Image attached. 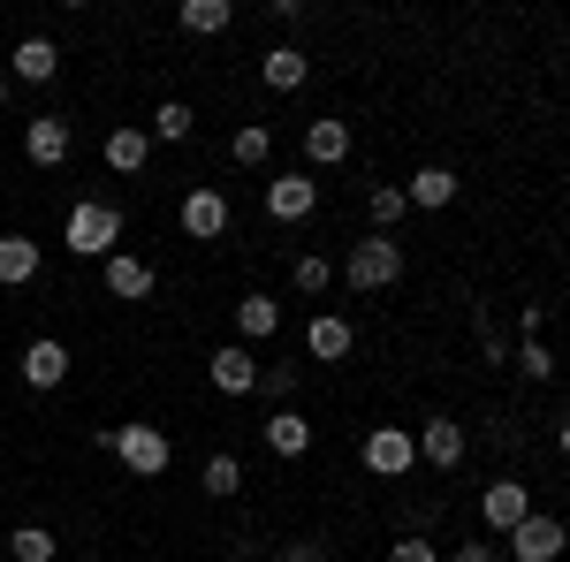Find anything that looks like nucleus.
<instances>
[{
    "mask_svg": "<svg viewBox=\"0 0 570 562\" xmlns=\"http://www.w3.org/2000/svg\"><path fill=\"white\" fill-rule=\"evenodd\" d=\"M61 244H69V252H77V259H115V252H122V206H107V198H77V206H69V236H61Z\"/></svg>",
    "mask_w": 570,
    "mask_h": 562,
    "instance_id": "1",
    "label": "nucleus"
},
{
    "mask_svg": "<svg viewBox=\"0 0 570 562\" xmlns=\"http://www.w3.org/2000/svg\"><path fill=\"white\" fill-rule=\"evenodd\" d=\"M99 448L122 456V472H137V479H160V472H168V456H176L160 426H99Z\"/></svg>",
    "mask_w": 570,
    "mask_h": 562,
    "instance_id": "2",
    "label": "nucleus"
},
{
    "mask_svg": "<svg viewBox=\"0 0 570 562\" xmlns=\"http://www.w3.org/2000/svg\"><path fill=\"white\" fill-rule=\"evenodd\" d=\"M343 282H351L357 297H365V289H395V282H403V244H395V236H365L351 259H343Z\"/></svg>",
    "mask_w": 570,
    "mask_h": 562,
    "instance_id": "3",
    "label": "nucleus"
},
{
    "mask_svg": "<svg viewBox=\"0 0 570 562\" xmlns=\"http://www.w3.org/2000/svg\"><path fill=\"white\" fill-rule=\"evenodd\" d=\"M411 464H419V433H403V426H373L365 433V472L403 479Z\"/></svg>",
    "mask_w": 570,
    "mask_h": 562,
    "instance_id": "4",
    "label": "nucleus"
},
{
    "mask_svg": "<svg viewBox=\"0 0 570 562\" xmlns=\"http://www.w3.org/2000/svg\"><path fill=\"white\" fill-rule=\"evenodd\" d=\"M563 548H570L563 517H540V510H532V517L518 524V532H510V555H518V562H556Z\"/></svg>",
    "mask_w": 570,
    "mask_h": 562,
    "instance_id": "5",
    "label": "nucleus"
},
{
    "mask_svg": "<svg viewBox=\"0 0 570 562\" xmlns=\"http://www.w3.org/2000/svg\"><path fill=\"white\" fill-rule=\"evenodd\" d=\"M206 373H214L220 395H259V357H252L244 343H220L214 357H206Z\"/></svg>",
    "mask_w": 570,
    "mask_h": 562,
    "instance_id": "6",
    "label": "nucleus"
},
{
    "mask_svg": "<svg viewBox=\"0 0 570 562\" xmlns=\"http://www.w3.org/2000/svg\"><path fill=\"white\" fill-rule=\"evenodd\" d=\"M480 517H487V532H518V524L532 517V494L518 486V479H494L480 494Z\"/></svg>",
    "mask_w": 570,
    "mask_h": 562,
    "instance_id": "7",
    "label": "nucleus"
},
{
    "mask_svg": "<svg viewBox=\"0 0 570 562\" xmlns=\"http://www.w3.org/2000/svg\"><path fill=\"white\" fill-rule=\"evenodd\" d=\"M8 77H16V85H53V77H61V46L31 31V39L8 53Z\"/></svg>",
    "mask_w": 570,
    "mask_h": 562,
    "instance_id": "8",
    "label": "nucleus"
},
{
    "mask_svg": "<svg viewBox=\"0 0 570 562\" xmlns=\"http://www.w3.org/2000/svg\"><path fill=\"white\" fill-rule=\"evenodd\" d=\"M312 206H320V183H312L305 168H297V175H274V183H266V214H274V220H305Z\"/></svg>",
    "mask_w": 570,
    "mask_h": 562,
    "instance_id": "9",
    "label": "nucleus"
},
{
    "mask_svg": "<svg viewBox=\"0 0 570 562\" xmlns=\"http://www.w3.org/2000/svg\"><path fill=\"white\" fill-rule=\"evenodd\" d=\"M351 319L343 312H320V319H305V357H320V365H335V357H351Z\"/></svg>",
    "mask_w": 570,
    "mask_h": 562,
    "instance_id": "10",
    "label": "nucleus"
},
{
    "mask_svg": "<svg viewBox=\"0 0 570 562\" xmlns=\"http://www.w3.org/2000/svg\"><path fill=\"white\" fill-rule=\"evenodd\" d=\"M69 145H77V137H69V122H61V115H39V122L23 130V152H31V168H61V160H69Z\"/></svg>",
    "mask_w": 570,
    "mask_h": 562,
    "instance_id": "11",
    "label": "nucleus"
},
{
    "mask_svg": "<svg viewBox=\"0 0 570 562\" xmlns=\"http://www.w3.org/2000/svg\"><path fill=\"white\" fill-rule=\"evenodd\" d=\"M419 456H426L434 472H456V464H464V426H456V418H426V426H419Z\"/></svg>",
    "mask_w": 570,
    "mask_h": 562,
    "instance_id": "12",
    "label": "nucleus"
},
{
    "mask_svg": "<svg viewBox=\"0 0 570 562\" xmlns=\"http://www.w3.org/2000/svg\"><path fill=\"white\" fill-rule=\"evenodd\" d=\"M99 160L115 175H137L145 160H153V130H137V122H122V130H107V145H99Z\"/></svg>",
    "mask_w": 570,
    "mask_h": 562,
    "instance_id": "13",
    "label": "nucleus"
},
{
    "mask_svg": "<svg viewBox=\"0 0 570 562\" xmlns=\"http://www.w3.org/2000/svg\"><path fill=\"white\" fill-rule=\"evenodd\" d=\"M220 228H228V198H220V190H190V198H183V236L214 244Z\"/></svg>",
    "mask_w": 570,
    "mask_h": 562,
    "instance_id": "14",
    "label": "nucleus"
},
{
    "mask_svg": "<svg viewBox=\"0 0 570 562\" xmlns=\"http://www.w3.org/2000/svg\"><path fill=\"white\" fill-rule=\"evenodd\" d=\"M99 274H107V297H122V304L153 297V266L137 259V252H115V259L99 266Z\"/></svg>",
    "mask_w": 570,
    "mask_h": 562,
    "instance_id": "15",
    "label": "nucleus"
},
{
    "mask_svg": "<svg viewBox=\"0 0 570 562\" xmlns=\"http://www.w3.org/2000/svg\"><path fill=\"white\" fill-rule=\"evenodd\" d=\"M305 160L312 168H335V160H351V122H305Z\"/></svg>",
    "mask_w": 570,
    "mask_h": 562,
    "instance_id": "16",
    "label": "nucleus"
},
{
    "mask_svg": "<svg viewBox=\"0 0 570 562\" xmlns=\"http://www.w3.org/2000/svg\"><path fill=\"white\" fill-rule=\"evenodd\" d=\"M23 381H31V388H61V381H69V349L53 343V335H39V343L23 349Z\"/></svg>",
    "mask_w": 570,
    "mask_h": 562,
    "instance_id": "17",
    "label": "nucleus"
},
{
    "mask_svg": "<svg viewBox=\"0 0 570 562\" xmlns=\"http://www.w3.org/2000/svg\"><path fill=\"white\" fill-rule=\"evenodd\" d=\"M39 282V244L31 236H0V289H23Z\"/></svg>",
    "mask_w": 570,
    "mask_h": 562,
    "instance_id": "18",
    "label": "nucleus"
},
{
    "mask_svg": "<svg viewBox=\"0 0 570 562\" xmlns=\"http://www.w3.org/2000/svg\"><path fill=\"white\" fill-rule=\"evenodd\" d=\"M403 198H411L419 214H434V206H449V198H456V168H419L411 183H403Z\"/></svg>",
    "mask_w": 570,
    "mask_h": 562,
    "instance_id": "19",
    "label": "nucleus"
},
{
    "mask_svg": "<svg viewBox=\"0 0 570 562\" xmlns=\"http://www.w3.org/2000/svg\"><path fill=\"white\" fill-rule=\"evenodd\" d=\"M259 77H266V85H274V91H305L312 61H305V53H297V46H274V53H266V61H259Z\"/></svg>",
    "mask_w": 570,
    "mask_h": 562,
    "instance_id": "20",
    "label": "nucleus"
},
{
    "mask_svg": "<svg viewBox=\"0 0 570 562\" xmlns=\"http://www.w3.org/2000/svg\"><path fill=\"white\" fill-rule=\"evenodd\" d=\"M266 448H274V456H305L312 448L305 411H274V418H266Z\"/></svg>",
    "mask_w": 570,
    "mask_h": 562,
    "instance_id": "21",
    "label": "nucleus"
},
{
    "mask_svg": "<svg viewBox=\"0 0 570 562\" xmlns=\"http://www.w3.org/2000/svg\"><path fill=\"white\" fill-rule=\"evenodd\" d=\"M228 23H236L228 0H183V31H190V39H220Z\"/></svg>",
    "mask_w": 570,
    "mask_h": 562,
    "instance_id": "22",
    "label": "nucleus"
},
{
    "mask_svg": "<svg viewBox=\"0 0 570 562\" xmlns=\"http://www.w3.org/2000/svg\"><path fill=\"white\" fill-rule=\"evenodd\" d=\"M274 327H282V304L274 297H244L236 304V335H244V343H266Z\"/></svg>",
    "mask_w": 570,
    "mask_h": 562,
    "instance_id": "23",
    "label": "nucleus"
},
{
    "mask_svg": "<svg viewBox=\"0 0 570 562\" xmlns=\"http://www.w3.org/2000/svg\"><path fill=\"white\" fill-rule=\"evenodd\" d=\"M228 160H236V168H266V160H274V130H266V122H244V130L228 137Z\"/></svg>",
    "mask_w": 570,
    "mask_h": 562,
    "instance_id": "24",
    "label": "nucleus"
},
{
    "mask_svg": "<svg viewBox=\"0 0 570 562\" xmlns=\"http://www.w3.org/2000/svg\"><path fill=\"white\" fill-rule=\"evenodd\" d=\"M53 555H61V540L46 524H16L8 532V562H53Z\"/></svg>",
    "mask_w": 570,
    "mask_h": 562,
    "instance_id": "25",
    "label": "nucleus"
},
{
    "mask_svg": "<svg viewBox=\"0 0 570 562\" xmlns=\"http://www.w3.org/2000/svg\"><path fill=\"white\" fill-rule=\"evenodd\" d=\"M365 214H373V228H381V236H389L395 220L411 214V198H403L395 183H373V190H365Z\"/></svg>",
    "mask_w": 570,
    "mask_h": 562,
    "instance_id": "26",
    "label": "nucleus"
},
{
    "mask_svg": "<svg viewBox=\"0 0 570 562\" xmlns=\"http://www.w3.org/2000/svg\"><path fill=\"white\" fill-rule=\"evenodd\" d=\"M206 494H214V502H228V494H244V464H236L228 448H214V456H206Z\"/></svg>",
    "mask_w": 570,
    "mask_h": 562,
    "instance_id": "27",
    "label": "nucleus"
},
{
    "mask_svg": "<svg viewBox=\"0 0 570 562\" xmlns=\"http://www.w3.org/2000/svg\"><path fill=\"white\" fill-rule=\"evenodd\" d=\"M190 130H198V115H190L183 99H160V115H153V137H168V145H190Z\"/></svg>",
    "mask_w": 570,
    "mask_h": 562,
    "instance_id": "28",
    "label": "nucleus"
},
{
    "mask_svg": "<svg viewBox=\"0 0 570 562\" xmlns=\"http://www.w3.org/2000/svg\"><path fill=\"white\" fill-rule=\"evenodd\" d=\"M289 282H297V289H305V297H320V289H327V282H335V266L320 259V252H297V266H289Z\"/></svg>",
    "mask_w": 570,
    "mask_h": 562,
    "instance_id": "29",
    "label": "nucleus"
},
{
    "mask_svg": "<svg viewBox=\"0 0 570 562\" xmlns=\"http://www.w3.org/2000/svg\"><path fill=\"white\" fill-rule=\"evenodd\" d=\"M518 373H525V381H548V373H556V349H548L540 335H532V343L518 349Z\"/></svg>",
    "mask_w": 570,
    "mask_h": 562,
    "instance_id": "30",
    "label": "nucleus"
},
{
    "mask_svg": "<svg viewBox=\"0 0 570 562\" xmlns=\"http://www.w3.org/2000/svg\"><path fill=\"white\" fill-rule=\"evenodd\" d=\"M259 395H266V403H289V395H297V365H266Z\"/></svg>",
    "mask_w": 570,
    "mask_h": 562,
    "instance_id": "31",
    "label": "nucleus"
},
{
    "mask_svg": "<svg viewBox=\"0 0 570 562\" xmlns=\"http://www.w3.org/2000/svg\"><path fill=\"white\" fill-rule=\"evenodd\" d=\"M480 349H487V365H510V335H502L487 312H480Z\"/></svg>",
    "mask_w": 570,
    "mask_h": 562,
    "instance_id": "32",
    "label": "nucleus"
},
{
    "mask_svg": "<svg viewBox=\"0 0 570 562\" xmlns=\"http://www.w3.org/2000/svg\"><path fill=\"white\" fill-rule=\"evenodd\" d=\"M389 562H441V548H426L419 532H403V540L389 548Z\"/></svg>",
    "mask_w": 570,
    "mask_h": 562,
    "instance_id": "33",
    "label": "nucleus"
},
{
    "mask_svg": "<svg viewBox=\"0 0 570 562\" xmlns=\"http://www.w3.org/2000/svg\"><path fill=\"white\" fill-rule=\"evenodd\" d=\"M274 562H327V540H289Z\"/></svg>",
    "mask_w": 570,
    "mask_h": 562,
    "instance_id": "34",
    "label": "nucleus"
},
{
    "mask_svg": "<svg viewBox=\"0 0 570 562\" xmlns=\"http://www.w3.org/2000/svg\"><path fill=\"white\" fill-rule=\"evenodd\" d=\"M449 562H494V548H487V540H464V548H456Z\"/></svg>",
    "mask_w": 570,
    "mask_h": 562,
    "instance_id": "35",
    "label": "nucleus"
},
{
    "mask_svg": "<svg viewBox=\"0 0 570 562\" xmlns=\"http://www.w3.org/2000/svg\"><path fill=\"white\" fill-rule=\"evenodd\" d=\"M8 91H16V77H8V69H0V107H8Z\"/></svg>",
    "mask_w": 570,
    "mask_h": 562,
    "instance_id": "36",
    "label": "nucleus"
},
{
    "mask_svg": "<svg viewBox=\"0 0 570 562\" xmlns=\"http://www.w3.org/2000/svg\"><path fill=\"white\" fill-rule=\"evenodd\" d=\"M556 441H563V448H570V411H563V426H556Z\"/></svg>",
    "mask_w": 570,
    "mask_h": 562,
    "instance_id": "37",
    "label": "nucleus"
},
{
    "mask_svg": "<svg viewBox=\"0 0 570 562\" xmlns=\"http://www.w3.org/2000/svg\"><path fill=\"white\" fill-rule=\"evenodd\" d=\"M69 562H99V555H69Z\"/></svg>",
    "mask_w": 570,
    "mask_h": 562,
    "instance_id": "38",
    "label": "nucleus"
}]
</instances>
